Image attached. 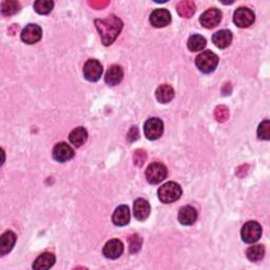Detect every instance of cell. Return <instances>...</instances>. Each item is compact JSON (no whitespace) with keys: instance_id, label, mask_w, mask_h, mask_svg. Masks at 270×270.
I'll list each match as a JSON object with an SVG mask.
<instances>
[{"instance_id":"obj_1","label":"cell","mask_w":270,"mask_h":270,"mask_svg":"<svg viewBox=\"0 0 270 270\" xmlns=\"http://www.w3.org/2000/svg\"><path fill=\"white\" fill-rule=\"evenodd\" d=\"M95 27L101 35L103 46H110L122 32L123 21L115 15H110L104 19H96Z\"/></svg>"},{"instance_id":"obj_2","label":"cell","mask_w":270,"mask_h":270,"mask_svg":"<svg viewBox=\"0 0 270 270\" xmlns=\"http://www.w3.org/2000/svg\"><path fill=\"white\" fill-rule=\"evenodd\" d=\"M182 188L177 183L169 182L165 185L161 186V188L157 191L159 194V199L164 204H171L175 201H177L182 197Z\"/></svg>"},{"instance_id":"obj_3","label":"cell","mask_w":270,"mask_h":270,"mask_svg":"<svg viewBox=\"0 0 270 270\" xmlns=\"http://www.w3.org/2000/svg\"><path fill=\"white\" fill-rule=\"evenodd\" d=\"M196 65L199 70L202 73H211L213 72L217 65H219V57L211 51H204L196 59Z\"/></svg>"},{"instance_id":"obj_4","label":"cell","mask_w":270,"mask_h":270,"mask_svg":"<svg viewBox=\"0 0 270 270\" xmlns=\"http://www.w3.org/2000/svg\"><path fill=\"white\" fill-rule=\"evenodd\" d=\"M167 168L164 164L152 163L146 170V178L150 184H160L167 176Z\"/></svg>"},{"instance_id":"obj_5","label":"cell","mask_w":270,"mask_h":270,"mask_svg":"<svg viewBox=\"0 0 270 270\" xmlns=\"http://www.w3.org/2000/svg\"><path fill=\"white\" fill-rule=\"evenodd\" d=\"M242 239L245 243L253 244L258 242L262 236V227L258 222H248L246 223L241 231Z\"/></svg>"},{"instance_id":"obj_6","label":"cell","mask_w":270,"mask_h":270,"mask_svg":"<svg viewBox=\"0 0 270 270\" xmlns=\"http://www.w3.org/2000/svg\"><path fill=\"white\" fill-rule=\"evenodd\" d=\"M144 132L148 139H159L164 132V124L161 119L157 117L149 118L144 125Z\"/></svg>"},{"instance_id":"obj_7","label":"cell","mask_w":270,"mask_h":270,"mask_svg":"<svg viewBox=\"0 0 270 270\" xmlns=\"http://www.w3.org/2000/svg\"><path fill=\"white\" fill-rule=\"evenodd\" d=\"M254 19H256L254 13L248 7L244 6L238 7L234 15V22L238 28H248L253 24Z\"/></svg>"},{"instance_id":"obj_8","label":"cell","mask_w":270,"mask_h":270,"mask_svg":"<svg viewBox=\"0 0 270 270\" xmlns=\"http://www.w3.org/2000/svg\"><path fill=\"white\" fill-rule=\"evenodd\" d=\"M102 66L96 59H89L84 66V76L87 80L94 82L100 80L102 75Z\"/></svg>"},{"instance_id":"obj_9","label":"cell","mask_w":270,"mask_h":270,"mask_svg":"<svg viewBox=\"0 0 270 270\" xmlns=\"http://www.w3.org/2000/svg\"><path fill=\"white\" fill-rule=\"evenodd\" d=\"M21 40L27 44H34L38 42L42 37V30L39 26L30 24L21 32Z\"/></svg>"},{"instance_id":"obj_10","label":"cell","mask_w":270,"mask_h":270,"mask_svg":"<svg viewBox=\"0 0 270 270\" xmlns=\"http://www.w3.org/2000/svg\"><path fill=\"white\" fill-rule=\"evenodd\" d=\"M222 20V12L219 9H209L206 12L202 13L200 17L201 25L206 29H212L215 28L220 24Z\"/></svg>"},{"instance_id":"obj_11","label":"cell","mask_w":270,"mask_h":270,"mask_svg":"<svg viewBox=\"0 0 270 270\" xmlns=\"http://www.w3.org/2000/svg\"><path fill=\"white\" fill-rule=\"evenodd\" d=\"M150 22L155 28L167 27L171 22V14L166 9H156L150 15Z\"/></svg>"},{"instance_id":"obj_12","label":"cell","mask_w":270,"mask_h":270,"mask_svg":"<svg viewBox=\"0 0 270 270\" xmlns=\"http://www.w3.org/2000/svg\"><path fill=\"white\" fill-rule=\"evenodd\" d=\"M103 256L111 259V260H115L119 258L124 252V245L122 241H119L117 238H113L109 241L103 247Z\"/></svg>"},{"instance_id":"obj_13","label":"cell","mask_w":270,"mask_h":270,"mask_svg":"<svg viewBox=\"0 0 270 270\" xmlns=\"http://www.w3.org/2000/svg\"><path fill=\"white\" fill-rule=\"evenodd\" d=\"M74 151L67 142H58L53 149L54 160L59 163H66L73 159Z\"/></svg>"},{"instance_id":"obj_14","label":"cell","mask_w":270,"mask_h":270,"mask_svg":"<svg viewBox=\"0 0 270 270\" xmlns=\"http://www.w3.org/2000/svg\"><path fill=\"white\" fill-rule=\"evenodd\" d=\"M198 220V211L192 206H184L179 209L178 222L185 226L193 225Z\"/></svg>"},{"instance_id":"obj_15","label":"cell","mask_w":270,"mask_h":270,"mask_svg":"<svg viewBox=\"0 0 270 270\" xmlns=\"http://www.w3.org/2000/svg\"><path fill=\"white\" fill-rule=\"evenodd\" d=\"M133 212L135 219L138 221H145L150 214V204L144 199H137L134 202Z\"/></svg>"},{"instance_id":"obj_16","label":"cell","mask_w":270,"mask_h":270,"mask_svg":"<svg viewBox=\"0 0 270 270\" xmlns=\"http://www.w3.org/2000/svg\"><path fill=\"white\" fill-rule=\"evenodd\" d=\"M17 236L13 231H5L4 234L0 236V254L1 256H5L6 253H9L16 243Z\"/></svg>"},{"instance_id":"obj_17","label":"cell","mask_w":270,"mask_h":270,"mask_svg":"<svg viewBox=\"0 0 270 270\" xmlns=\"http://www.w3.org/2000/svg\"><path fill=\"white\" fill-rule=\"evenodd\" d=\"M123 77H124L123 68L121 66L114 65L108 69L106 76H104V80H106V82L109 86H116L123 80Z\"/></svg>"},{"instance_id":"obj_18","label":"cell","mask_w":270,"mask_h":270,"mask_svg":"<svg viewBox=\"0 0 270 270\" xmlns=\"http://www.w3.org/2000/svg\"><path fill=\"white\" fill-rule=\"evenodd\" d=\"M112 221L116 226H126L130 222V210L129 207L122 205L116 208V210L112 216Z\"/></svg>"},{"instance_id":"obj_19","label":"cell","mask_w":270,"mask_h":270,"mask_svg":"<svg viewBox=\"0 0 270 270\" xmlns=\"http://www.w3.org/2000/svg\"><path fill=\"white\" fill-rule=\"evenodd\" d=\"M55 256L51 252H44L35 260L33 268L37 270H47L55 264Z\"/></svg>"},{"instance_id":"obj_20","label":"cell","mask_w":270,"mask_h":270,"mask_svg":"<svg viewBox=\"0 0 270 270\" xmlns=\"http://www.w3.org/2000/svg\"><path fill=\"white\" fill-rule=\"evenodd\" d=\"M212 41L219 49H226L232 41V33L229 30H221L212 36Z\"/></svg>"},{"instance_id":"obj_21","label":"cell","mask_w":270,"mask_h":270,"mask_svg":"<svg viewBox=\"0 0 270 270\" xmlns=\"http://www.w3.org/2000/svg\"><path fill=\"white\" fill-rule=\"evenodd\" d=\"M156 100L162 103L170 102L174 97V90L169 85H162L156 89Z\"/></svg>"},{"instance_id":"obj_22","label":"cell","mask_w":270,"mask_h":270,"mask_svg":"<svg viewBox=\"0 0 270 270\" xmlns=\"http://www.w3.org/2000/svg\"><path fill=\"white\" fill-rule=\"evenodd\" d=\"M88 138V132L84 128V127H77L75 128L69 135V139L71 141V144L75 147H81L85 144Z\"/></svg>"},{"instance_id":"obj_23","label":"cell","mask_w":270,"mask_h":270,"mask_svg":"<svg viewBox=\"0 0 270 270\" xmlns=\"http://www.w3.org/2000/svg\"><path fill=\"white\" fill-rule=\"evenodd\" d=\"M176 10L181 17L190 18L194 14V12H196V4L192 1L186 0V1H181L177 4Z\"/></svg>"},{"instance_id":"obj_24","label":"cell","mask_w":270,"mask_h":270,"mask_svg":"<svg viewBox=\"0 0 270 270\" xmlns=\"http://www.w3.org/2000/svg\"><path fill=\"white\" fill-rule=\"evenodd\" d=\"M246 256L251 262H259L265 256V248L263 245H253L246 251Z\"/></svg>"},{"instance_id":"obj_25","label":"cell","mask_w":270,"mask_h":270,"mask_svg":"<svg viewBox=\"0 0 270 270\" xmlns=\"http://www.w3.org/2000/svg\"><path fill=\"white\" fill-rule=\"evenodd\" d=\"M207 41L202 35L194 34L188 39V48L192 52L202 51L206 47Z\"/></svg>"},{"instance_id":"obj_26","label":"cell","mask_w":270,"mask_h":270,"mask_svg":"<svg viewBox=\"0 0 270 270\" xmlns=\"http://www.w3.org/2000/svg\"><path fill=\"white\" fill-rule=\"evenodd\" d=\"M54 2L51 0H37L34 2V10L40 15H47L53 10Z\"/></svg>"},{"instance_id":"obj_27","label":"cell","mask_w":270,"mask_h":270,"mask_svg":"<svg viewBox=\"0 0 270 270\" xmlns=\"http://www.w3.org/2000/svg\"><path fill=\"white\" fill-rule=\"evenodd\" d=\"M19 10H20V4L17 1L7 0V1H4L1 4V13L5 15V16H11V15L17 13Z\"/></svg>"},{"instance_id":"obj_28","label":"cell","mask_w":270,"mask_h":270,"mask_svg":"<svg viewBox=\"0 0 270 270\" xmlns=\"http://www.w3.org/2000/svg\"><path fill=\"white\" fill-rule=\"evenodd\" d=\"M258 137L263 140H268L270 138V122L265 119L262 122L258 128Z\"/></svg>"},{"instance_id":"obj_29","label":"cell","mask_w":270,"mask_h":270,"mask_svg":"<svg viewBox=\"0 0 270 270\" xmlns=\"http://www.w3.org/2000/svg\"><path fill=\"white\" fill-rule=\"evenodd\" d=\"M129 243H130L131 253H136L140 249L142 239L138 235H133L129 237Z\"/></svg>"},{"instance_id":"obj_30","label":"cell","mask_w":270,"mask_h":270,"mask_svg":"<svg viewBox=\"0 0 270 270\" xmlns=\"http://www.w3.org/2000/svg\"><path fill=\"white\" fill-rule=\"evenodd\" d=\"M214 116L219 122H225L229 116V111L225 106H220L215 109Z\"/></svg>"},{"instance_id":"obj_31","label":"cell","mask_w":270,"mask_h":270,"mask_svg":"<svg viewBox=\"0 0 270 270\" xmlns=\"http://www.w3.org/2000/svg\"><path fill=\"white\" fill-rule=\"evenodd\" d=\"M133 157H134V164L140 167L142 166V164L146 162L147 155H146V152L142 151V150H137V151H135Z\"/></svg>"}]
</instances>
